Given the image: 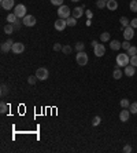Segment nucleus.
I'll list each match as a JSON object with an SVG mask.
<instances>
[{"label":"nucleus","instance_id":"nucleus-2","mask_svg":"<svg viewBox=\"0 0 137 153\" xmlns=\"http://www.w3.org/2000/svg\"><path fill=\"white\" fill-rule=\"evenodd\" d=\"M130 63V58L128 54H118L117 55V66H128Z\"/></svg>","mask_w":137,"mask_h":153},{"label":"nucleus","instance_id":"nucleus-28","mask_svg":"<svg viewBox=\"0 0 137 153\" xmlns=\"http://www.w3.org/2000/svg\"><path fill=\"white\" fill-rule=\"evenodd\" d=\"M130 7V11H133V13H137V0H132L129 4Z\"/></svg>","mask_w":137,"mask_h":153},{"label":"nucleus","instance_id":"nucleus-16","mask_svg":"<svg viewBox=\"0 0 137 153\" xmlns=\"http://www.w3.org/2000/svg\"><path fill=\"white\" fill-rule=\"evenodd\" d=\"M107 8H108L110 11H115V10L118 8V1H117V0H108V1H107Z\"/></svg>","mask_w":137,"mask_h":153},{"label":"nucleus","instance_id":"nucleus-42","mask_svg":"<svg viewBox=\"0 0 137 153\" xmlns=\"http://www.w3.org/2000/svg\"><path fill=\"white\" fill-rule=\"evenodd\" d=\"M91 44H92V47H93V48H95V47L97 46V44H99V43H97V41H96V40H93V41H92Z\"/></svg>","mask_w":137,"mask_h":153},{"label":"nucleus","instance_id":"nucleus-19","mask_svg":"<svg viewBox=\"0 0 137 153\" xmlns=\"http://www.w3.org/2000/svg\"><path fill=\"white\" fill-rule=\"evenodd\" d=\"M66 22H67V26H76L77 18H74V17H68L67 19H66Z\"/></svg>","mask_w":137,"mask_h":153},{"label":"nucleus","instance_id":"nucleus-15","mask_svg":"<svg viewBox=\"0 0 137 153\" xmlns=\"http://www.w3.org/2000/svg\"><path fill=\"white\" fill-rule=\"evenodd\" d=\"M1 7L4 10H7V11H10L11 8L14 7V0H3L1 1Z\"/></svg>","mask_w":137,"mask_h":153},{"label":"nucleus","instance_id":"nucleus-41","mask_svg":"<svg viewBox=\"0 0 137 153\" xmlns=\"http://www.w3.org/2000/svg\"><path fill=\"white\" fill-rule=\"evenodd\" d=\"M123 152H125V153H130V152H132V146L126 145L125 148H123Z\"/></svg>","mask_w":137,"mask_h":153},{"label":"nucleus","instance_id":"nucleus-12","mask_svg":"<svg viewBox=\"0 0 137 153\" xmlns=\"http://www.w3.org/2000/svg\"><path fill=\"white\" fill-rule=\"evenodd\" d=\"M13 44H14V41H13L11 39H8L7 41L1 43V51H3V53H8V51L13 48Z\"/></svg>","mask_w":137,"mask_h":153},{"label":"nucleus","instance_id":"nucleus-33","mask_svg":"<svg viewBox=\"0 0 137 153\" xmlns=\"http://www.w3.org/2000/svg\"><path fill=\"white\" fill-rule=\"evenodd\" d=\"M137 54V47H134V46H132L128 50V55H130V57H133V55H136Z\"/></svg>","mask_w":137,"mask_h":153},{"label":"nucleus","instance_id":"nucleus-37","mask_svg":"<svg viewBox=\"0 0 137 153\" xmlns=\"http://www.w3.org/2000/svg\"><path fill=\"white\" fill-rule=\"evenodd\" d=\"M130 65L137 66V54L136 55H133V57H130Z\"/></svg>","mask_w":137,"mask_h":153},{"label":"nucleus","instance_id":"nucleus-13","mask_svg":"<svg viewBox=\"0 0 137 153\" xmlns=\"http://www.w3.org/2000/svg\"><path fill=\"white\" fill-rule=\"evenodd\" d=\"M82 10H84V7H76L73 11H71V17H74L77 19L81 18V17L84 15V11H82Z\"/></svg>","mask_w":137,"mask_h":153},{"label":"nucleus","instance_id":"nucleus-26","mask_svg":"<svg viewBox=\"0 0 137 153\" xmlns=\"http://www.w3.org/2000/svg\"><path fill=\"white\" fill-rule=\"evenodd\" d=\"M129 110H130V113H132V115H136L137 113V101L136 102H133V104H130Z\"/></svg>","mask_w":137,"mask_h":153},{"label":"nucleus","instance_id":"nucleus-14","mask_svg":"<svg viewBox=\"0 0 137 153\" xmlns=\"http://www.w3.org/2000/svg\"><path fill=\"white\" fill-rule=\"evenodd\" d=\"M134 73H136V66H133V65H128V66H125V75L128 77H132L134 76Z\"/></svg>","mask_w":137,"mask_h":153},{"label":"nucleus","instance_id":"nucleus-21","mask_svg":"<svg viewBox=\"0 0 137 153\" xmlns=\"http://www.w3.org/2000/svg\"><path fill=\"white\" fill-rule=\"evenodd\" d=\"M16 19H18V17H16L14 13H11V14H8L7 15V22L8 23H14Z\"/></svg>","mask_w":137,"mask_h":153},{"label":"nucleus","instance_id":"nucleus-44","mask_svg":"<svg viewBox=\"0 0 137 153\" xmlns=\"http://www.w3.org/2000/svg\"><path fill=\"white\" fill-rule=\"evenodd\" d=\"M0 1H3V0H0Z\"/></svg>","mask_w":137,"mask_h":153},{"label":"nucleus","instance_id":"nucleus-43","mask_svg":"<svg viewBox=\"0 0 137 153\" xmlns=\"http://www.w3.org/2000/svg\"><path fill=\"white\" fill-rule=\"evenodd\" d=\"M71 1H80V0H71Z\"/></svg>","mask_w":137,"mask_h":153},{"label":"nucleus","instance_id":"nucleus-6","mask_svg":"<svg viewBox=\"0 0 137 153\" xmlns=\"http://www.w3.org/2000/svg\"><path fill=\"white\" fill-rule=\"evenodd\" d=\"M133 36H134V28H132V26H126L125 29H123V37H125V40H132L133 39Z\"/></svg>","mask_w":137,"mask_h":153},{"label":"nucleus","instance_id":"nucleus-20","mask_svg":"<svg viewBox=\"0 0 137 153\" xmlns=\"http://www.w3.org/2000/svg\"><path fill=\"white\" fill-rule=\"evenodd\" d=\"M0 88H1V90H0V95H1V97H6V95L8 94V91H10V88H8L6 84H1Z\"/></svg>","mask_w":137,"mask_h":153},{"label":"nucleus","instance_id":"nucleus-8","mask_svg":"<svg viewBox=\"0 0 137 153\" xmlns=\"http://www.w3.org/2000/svg\"><path fill=\"white\" fill-rule=\"evenodd\" d=\"M11 51L14 54H22L23 51H25V44H23V43H19V41H18V43H14Z\"/></svg>","mask_w":137,"mask_h":153},{"label":"nucleus","instance_id":"nucleus-27","mask_svg":"<svg viewBox=\"0 0 137 153\" xmlns=\"http://www.w3.org/2000/svg\"><path fill=\"white\" fill-rule=\"evenodd\" d=\"M107 1H108V0H97V1H96V6H97V8H104V7H107Z\"/></svg>","mask_w":137,"mask_h":153},{"label":"nucleus","instance_id":"nucleus-10","mask_svg":"<svg viewBox=\"0 0 137 153\" xmlns=\"http://www.w3.org/2000/svg\"><path fill=\"white\" fill-rule=\"evenodd\" d=\"M93 53H95L96 57H103L104 53H106V47L103 46V44H97V46L93 48Z\"/></svg>","mask_w":137,"mask_h":153},{"label":"nucleus","instance_id":"nucleus-11","mask_svg":"<svg viewBox=\"0 0 137 153\" xmlns=\"http://www.w3.org/2000/svg\"><path fill=\"white\" fill-rule=\"evenodd\" d=\"M130 115H132V113H130V110H128V108H125V109H123V110H121V113H119V120H121V122H128V120H129V117H130Z\"/></svg>","mask_w":137,"mask_h":153},{"label":"nucleus","instance_id":"nucleus-38","mask_svg":"<svg viewBox=\"0 0 137 153\" xmlns=\"http://www.w3.org/2000/svg\"><path fill=\"white\" fill-rule=\"evenodd\" d=\"M52 6H62L63 4V0H51Z\"/></svg>","mask_w":137,"mask_h":153},{"label":"nucleus","instance_id":"nucleus-39","mask_svg":"<svg viewBox=\"0 0 137 153\" xmlns=\"http://www.w3.org/2000/svg\"><path fill=\"white\" fill-rule=\"evenodd\" d=\"M62 48H63V47H62L59 43H55V44H53V51H62Z\"/></svg>","mask_w":137,"mask_h":153},{"label":"nucleus","instance_id":"nucleus-31","mask_svg":"<svg viewBox=\"0 0 137 153\" xmlns=\"http://www.w3.org/2000/svg\"><path fill=\"white\" fill-rule=\"evenodd\" d=\"M100 123H101V117H100V116H95V117H93V120H92V124L96 127V126H99Z\"/></svg>","mask_w":137,"mask_h":153},{"label":"nucleus","instance_id":"nucleus-24","mask_svg":"<svg viewBox=\"0 0 137 153\" xmlns=\"http://www.w3.org/2000/svg\"><path fill=\"white\" fill-rule=\"evenodd\" d=\"M119 22H121V25L123 26V28H126V26H129L130 25L129 19H128L126 17H121V18H119Z\"/></svg>","mask_w":137,"mask_h":153},{"label":"nucleus","instance_id":"nucleus-34","mask_svg":"<svg viewBox=\"0 0 137 153\" xmlns=\"http://www.w3.org/2000/svg\"><path fill=\"white\" fill-rule=\"evenodd\" d=\"M85 48V44L82 43V41H78V43H76V50L77 51H84Z\"/></svg>","mask_w":137,"mask_h":153},{"label":"nucleus","instance_id":"nucleus-23","mask_svg":"<svg viewBox=\"0 0 137 153\" xmlns=\"http://www.w3.org/2000/svg\"><path fill=\"white\" fill-rule=\"evenodd\" d=\"M100 40L104 41V43H106V41H110V33H108V32H103V33L100 35Z\"/></svg>","mask_w":137,"mask_h":153},{"label":"nucleus","instance_id":"nucleus-1","mask_svg":"<svg viewBox=\"0 0 137 153\" xmlns=\"http://www.w3.org/2000/svg\"><path fill=\"white\" fill-rule=\"evenodd\" d=\"M58 17L62 18V19H67L68 17H71V10H70V7L65 6V4L59 6V8H58Z\"/></svg>","mask_w":137,"mask_h":153},{"label":"nucleus","instance_id":"nucleus-7","mask_svg":"<svg viewBox=\"0 0 137 153\" xmlns=\"http://www.w3.org/2000/svg\"><path fill=\"white\" fill-rule=\"evenodd\" d=\"M55 29L56 31H59V32H62V31H65L66 29V26H67V22H66V19H62V18H59V19H56L55 21Z\"/></svg>","mask_w":137,"mask_h":153},{"label":"nucleus","instance_id":"nucleus-4","mask_svg":"<svg viewBox=\"0 0 137 153\" xmlns=\"http://www.w3.org/2000/svg\"><path fill=\"white\" fill-rule=\"evenodd\" d=\"M14 14H15L18 18H25V17L28 15L26 14V7L23 6V4H18L14 7Z\"/></svg>","mask_w":137,"mask_h":153},{"label":"nucleus","instance_id":"nucleus-3","mask_svg":"<svg viewBox=\"0 0 137 153\" xmlns=\"http://www.w3.org/2000/svg\"><path fill=\"white\" fill-rule=\"evenodd\" d=\"M76 61L80 66H85L88 63V55L85 51H78L76 55Z\"/></svg>","mask_w":137,"mask_h":153},{"label":"nucleus","instance_id":"nucleus-32","mask_svg":"<svg viewBox=\"0 0 137 153\" xmlns=\"http://www.w3.org/2000/svg\"><path fill=\"white\" fill-rule=\"evenodd\" d=\"M62 51H63V54H66V55H68V54H71V51H73V48H71V46H63V48H62Z\"/></svg>","mask_w":137,"mask_h":153},{"label":"nucleus","instance_id":"nucleus-9","mask_svg":"<svg viewBox=\"0 0 137 153\" xmlns=\"http://www.w3.org/2000/svg\"><path fill=\"white\" fill-rule=\"evenodd\" d=\"M22 22L25 26H34L36 25V18L33 15H26L25 18H22Z\"/></svg>","mask_w":137,"mask_h":153},{"label":"nucleus","instance_id":"nucleus-18","mask_svg":"<svg viewBox=\"0 0 137 153\" xmlns=\"http://www.w3.org/2000/svg\"><path fill=\"white\" fill-rule=\"evenodd\" d=\"M14 31H15V29H14V25H13V23H7V25L4 26V33H6V35H11Z\"/></svg>","mask_w":137,"mask_h":153},{"label":"nucleus","instance_id":"nucleus-25","mask_svg":"<svg viewBox=\"0 0 137 153\" xmlns=\"http://www.w3.org/2000/svg\"><path fill=\"white\" fill-rule=\"evenodd\" d=\"M13 25H14V29H15V31H19V29L22 28L23 22H22V21H21V18H18V19H16V21H15V22H14V23H13Z\"/></svg>","mask_w":137,"mask_h":153},{"label":"nucleus","instance_id":"nucleus-36","mask_svg":"<svg viewBox=\"0 0 137 153\" xmlns=\"http://www.w3.org/2000/svg\"><path fill=\"white\" fill-rule=\"evenodd\" d=\"M130 43H129V40H125V41H123V43H122V48H123V50H126V51H128V50H129L130 48Z\"/></svg>","mask_w":137,"mask_h":153},{"label":"nucleus","instance_id":"nucleus-29","mask_svg":"<svg viewBox=\"0 0 137 153\" xmlns=\"http://www.w3.org/2000/svg\"><path fill=\"white\" fill-rule=\"evenodd\" d=\"M113 77H114L115 80H119V79L122 77V72H121V70H119L118 68H117V69L114 70V73H113Z\"/></svg>","mask_w":137,"mask_h":153},{"label":"nucleus","instance_id":"nucleus-17","mask_svg":"<svg viewBox=\"0 0 137 153\" xmlns=\"http://www.w3.org/2000/svg\"><path fill=\"white\" fill-rule=\"evenodd\" d=\"M121 47H122V43H119L118 40H111V41H110V48H111V50H114V51L119 50Z\"/></svg>","mask_w":137,"mask_h":153},{"label":"nucleus","instance_id":"nucleus-40","mask_svg":"<svg viewBox=\"0 0 137 153\" xmlns=\"http://www.w3.org/2000/svg\"><path fill=\"white\" fill-rule=\"evenodd\" d=\"M130 26H132V28H137V18H133V19L130 21Z\"/></svg>","mask_w":137,"mask_h":153},{"label":"nucleus","instance_id":"nucleus-35","mask_svg":"<svg viewBox=\"0 0 137 153\" xmlns=\"http://www.w3.org/2000/svg\"><path fill=\"white\" fill-rule=\"evenodd\" d=\"M121 106H122V109H125V108H129V106H130L129 100H126V98L121 100Z\"/></svg>","mask_w":137,"mask_h":153},{"label":"nucleus","instance_id":"nucleus-5","mask_svg":"<svg viewBox=\"0 0 137 153\" xmlns=\"http://www.w3.org/2000/svg\"><path fill=\"white\" fill-rule=\"evenodd\" d=\"M36 76H37L38 80H47L48 76H49V73H48V69L45 68H38L36 70Z\"/></svg>","mask_w":137,"mask_h":153},{"label":"nucleus","instance_id":"nucleus-30","mask_svg":"<svg viewBox=\"0 0 137 153\" xmlns=\"http://www.w3.org/2000/svg\"><path fill=\"white\" fill-rule=\"evenodd\" d=\"M37 80H38V79H37V76H36V75H34V76H29V77H28V83H29L30 86L36 84V82H37Z\"/></svg>","mask_w":137,"mask_h":153},{"label":"nucleus","instance_id":"nucleus-22","mask_svg":"<svg viewBox=\"0 0 137 153\" xmlns=\"http://www.w3.org/2000/svg\"><path fill=\"white\" fill-rule=\"evenodd\" d=\"M7 110H8V105L6 104V102L1 101V102H0V113L4 115V113H7Z\"/></svg>","mask_w":137,"mask_h":153}]
</instances>
